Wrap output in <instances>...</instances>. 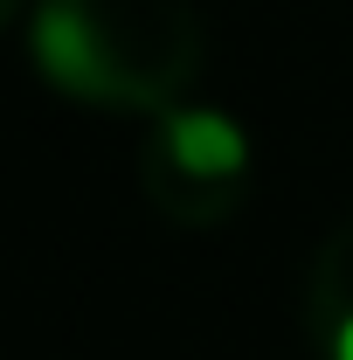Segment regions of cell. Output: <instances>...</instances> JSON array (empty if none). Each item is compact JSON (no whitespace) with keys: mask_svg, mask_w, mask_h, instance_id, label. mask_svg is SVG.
<instances>
[{"mask_svg":"<svg viewBox=\"0 0 353 360\" xmlns=\"http://www.w3.org/2000/svg\"><path fill=\"white\" fill-rule=\"evenodd\" d=\"M305 333H312V354L319 360H353V215H340L333 236L312 250Z\"/></svg>","mask_w":353,"mask_h":360,"instance_id":"3","label":"cell"},{"mask_svg":"<svg viewBox=\"0 0 353 360\" xmlns=\"http://www.w3.org/2000/svg\"><path fill=\"white\" fill-rule=\"evenodd\" d=\"M28 56L70 104L160 118L187 104L208 63V28L194 0H35Z\"/></svg>","mask_w":353,"mask_h":360,"instance_id":"1","label":"cell"},{"mask_svg":"<svg viewBox=\"0 0 353 360\" xmlns=\"http://www.w3.org/2000/svg\"><path fill=\"white\" fill-rule=\"evenodd\" d=\"M21 7H28V0H0V35H7V28L21 21Z\"/></svg>","mask_w":353,"mask_h":360,"instance_id":"4","label":"cell"},{"mask_svg":"<svg viewBox=\"0 0 353 360\" xmlns=\"http://www.w3.org/2000/svg\"><path fill=\"white\" fill-rule=\"evenodd\" d=\"M257 174L250 132L215 111V104H174L153 118L146 153H139V187L153 201V215L174 229H215L243 208Z\"/></svg>","mask_w":353,"mask_h":360,"instance_id":"2","label":"cell"}]
</instances>
